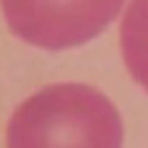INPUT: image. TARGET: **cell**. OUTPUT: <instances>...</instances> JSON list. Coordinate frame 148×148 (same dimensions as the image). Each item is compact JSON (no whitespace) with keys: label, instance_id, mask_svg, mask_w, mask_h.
Here are the masks:
<instances>
[{"label":"cell","instance_id":"cell-1","mask_svg":"<svg viewBox=\"0 0 148 148\" xmlns=\"http://www.w3.org/2000/svg\"><path fill=\"white\" fill-rule=\"evenodd\" d=\"M125 122L114 101L91 83H49L8 117L5 148H122Z\"/></svg>","mask_w":148,"mask_h":148},{"label":"cell","instance_id":"cell-2","mask_svg":"<svg viewBox=\"0 0 148 148\" xmlns=\"http://www.w3.org/2000/svg\"><path fill=\"white\" fill-rule=\"evenodd\" d=\"M0 5L16 39L44 52H65L120 21L127 0H0Z\"/></svg>","mask_w":148,"mask_h":148},{"label":"cell","instance_id":"cell-3","mask_svg":"<svg viewBox=\"0 0 148 148\" xmlns=\"http://www.w3.org/2000/svg\"><path fill=\"white\" fill-rule=\"evenodd\" d=\"M120 55L130 78L148 94V0H130L120 16Z\"/></svg>","mask_w":148,"mask_h":148}]
</instances>
